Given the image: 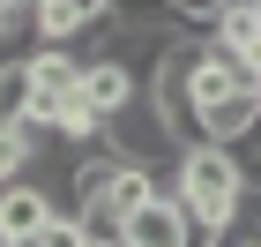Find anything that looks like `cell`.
<instances>
[{
	"mask_svg": "<svg viewBox=\"0 0 261 247\" xmlns=\"http://www.w3.org/2000/svg\"><path fill=\"white\" fill-rule=\"evenodd\" d=\"M164 195L194 217L201 240L217 247V232L231 225V210H239L246 180H239V165H231V150H217V143H187L179 165H172V180H164Z\"/></svg>",
	"mask_w": 261,
	"mask_h": 247,
	"instance_id": "obj_1",
	"label": "cell"
},
{
	"mask_svg": "<svg viewBox=\"0 0 261 247\" xmlns=\"http://www.w3.org/2000/svg\"><path fill=\"white\" fill-rule=\"evenodd\" d=\"M105 143L120 150L127 165H149V172H157L164 158L179 165V150H187L179 135H172V120H164V113H157V98H149V90H142L135 105H120V113L105 120Z\"/></svg>",
	"mask_w": 261,
	"mask_h": 247,
	"instance_id": "obj_2",
	"label": "cell"
},
{
	"mask_svg": "<svg viewBox=\"0 0 261 247\" xmlns=\"http://www.w3.org/2000/svg\"><path fill=\"white\" fill-rule=\"evenodd\" d=\"M60 217L45 180H8L0 187V247H38V232Z\"/></svg>",
	"mask_w": 261,
	"mask_h": 247,
	"instance_id": "obj_3",
	"label": "cell"
},
{
	"mask_svg": "<svg viewBox=\"0 0 261 247\" xmlns=\"http://www.w3.org/2000/svg\"><path fill=\"white\" fill-rule=\"evenodd\" d=\"M112 23V0H30V38L38 45H82Z\"/></svg>",
	"mask_w": 261,
	"mask_h": 247,
	"instance_id": "obj_4",
	"label": "cell"
},
{
	"mask_svg": "<svg viewBox=\"0 0 261 247\" xmlns=\"http://www.w3.org/2000/svg\"><path fill=\"white\" fill-rule=\"evenodd\" d=\"M120 247H209V240L194 232V217H187L172 195H149V203L120 225Z\"/></svg>",
	"mask_w": 261,
	"mask_h": 247,
	"instance_id": "obj_5",
	"label": "cell"
},
{
	"mask_svg": "<svg viewBox=\"0 0 261 247\" xmlns=\"http://www.w3.org/2000/svg\"><path fill=\"white\" fill-rule=\"evenodd\" d=\"M254 127H261V90H231V98H217V105H194V143L231 150L239 135H254Z\"/></svg>",
	"mask_w": 261,
	"mask_h": 247,
	"instance_id": "obj_6",
	"label": "cell"
},
{
	"mask_svg": "<svg viewBox=\"0 0 261 247\" xmlns=\"http://www.w3.org/2000/svg\"><path fill=\"white\" fill-rule=\"evenodd\" d=\"M82 68H90V60H82L75 45H38V53H30V82H38V113H45V105H60L67 90H82Z\"/></svg>",
	"mask_w": 261,
	"mask_h": 247,
	"instance_id": "obj_7",
	"label": "cell"
},
{
	"mask_svg": "<svg viewBox=\"0 0 261 247\" xmlns=\"http://www.w3.org/2000/svg\"><path fill=\"white\" fill-rule=\"evenodd\" d=\"M82 90H90V105L112 120V113H120V105H135L149 82H142V75H127L120 60H90V68H82Z\"/></svg>",
	"mask_w": 261,
	"mask_h": 247,
	"instance_id": "obj_8",
	"label": "cell"
},
{
	"mask_svg": "<svg viewBox=\"0 0 261 247\" xmlns=\"http://www.w3.org/2000/svg\"><path fill=\"white\" fill-rule=\"evenodd\" d=\"M38 120V82H30V60H8L0 68V127H22Z\"/></svg>",
	"mask_w": 261,
	"mask_h": 247,
	"instance_id": "obj_9",
	"label": "cell"
},
{
	"mask_svg": "<svg viewBox=\"0 0 261 247\" xmlns=\"http://www.w3.org/2000/svg\"><path fill=\"white\" fill-rule=\"evenodd\" d=\"M112 23H120V30H164V38H179L172 0H112Z\"/></svg>",
	"mask_w": 261,
	"mask_h": 247,
	"instance_id": "obj_10",
	"label": "cell"
},
{
	"mask_svg": "<svg viewBox=\"0 0 261 247\" xmlns=\"http://www.w3.org/2000/svg\"><path fill=\"white\" fill-rule=\"evenodd\" d=\"M30 158H38L30 135H22V127H0V187H8V180H30Z\"/></svg>",
	"mask_w": 261,
	"mask_h": 247,
	"instance_id": "obj_11",
	"label": "cell"
},
{
	"mask_svg": "<svg viewBox=\"0 0 261 247\" xmlns=\"http://www.w3.org/2000/svg\"><path fill=\"white\" fill-rule=\"evenodd\" d=\"M38 247H90V232H82V217H53L38 232Z\"/></svg>",
	"mask_w": 261,
	"mask_h": 247,
	"instance_id": "obj_12",
	"label": "cell"
},
{
	"mask_svg": "<svg viewBox=\"0 0 261 247\" xmlns=\"http://www.w3.org/2000/svg\"><path fill=\"white\" fill-rule=\"evenodd\" d=\"M90 247H97V240H90Z\"/></svg>",
	"mask_w": 261,
	"mask_h": 247,
	"instance_id": "obj_13",
	"label": "cell"
}]
</instances>
